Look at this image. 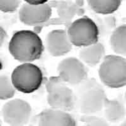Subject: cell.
<instances>
[{"instance_id": "20", "label": "cell", "mask_w": 126, "mask_h": 126, "mask_svg": "<svg viewBox=\"0 0 126 126\" xmlns=\"http://www.w3.org/2000/svg\"><path fill=\"white\" fill-rule=\"evenodd\" d=\"M6 37H7L6 32L0 25V48L3 46Z\"/></svg>"}, {"instance_id": "1", "label": "cell", "mask_w": 126, "mask_h": 126, "mask_svg": "<svg viewBox=\"0 0 126 126\" xmlns=\"http://www.w3.org/2000/svg\"><path fill=\"white\" fill-rule=\"evenodd\" d=\"M44 49V43L40 36L30 30L16 32L8 44L10 54L22 63H33L40 59Z\"/></svg>"}, {"instance_id": "21", "label": "cell", "mask_w": 126, "mask_h": 126, "mask_svg": "<svg viewBox=\"0 0 126 126\" xmlns=\"http://www.w3.org/2000/svg\"><path fill=\"white\" fill-rule=\"evenodd\" d=\"M26 2V3L33 5H39V4H43L47 3L49 0H23Z\"/></svg>"}, {"instance_id": "7", "label": "cell", "mask_w": 126, "mask_h": 126, "mask_svg": "<svg viewBox=\"0 0 126 126\" xmlns=\"http://www.w3.org/2000/svg\"><path fill=\"white\" fill-rule=\"evenodd\" d=\"M57 73L63 81L68 85L76 86L88 78L86 65L77 57H68L59 63Z\"/></svg>"}, {"instance_id": "5", "label": "cell", "mask_w": 126, "mask_h": 126, "mask_svg": "<svg viewBox=\"0 0 126 126\" xmlns=\"http://www.w3.org/2000/svg\"><path fill=\"white\" fill-rule=\"evenodd\" d=\"M11 79L16 90L25 94L37 91L44 80L42 71L32 63H22L16 66L12 72Z\"/></svg>"}, {"instance_id": "8", "label": "cell", "mask_w": 126, "mask_h": 126, "mask_svg": "<svg viewBox=\"0 0 126 126\" xmlns=\"http://www.w3.org/2000/svg\"><path fill=\"white\" fill-rule=\"evenodd\" d=\"M32 109L30 103L20 98L11 99L3 105L2 115L10 126H24L30 120Z\"/></svg>"}, {"instance_id": "15", "label": "cell", "mask_w": 126, "mask_h": 126, "mask_svg": "<svg viewBox=\"0 0 126 126\" xmlns=\"http://www.w3.org/2000/svg\"><path fill=\"white\" fill-rule=\"evenodd\" d=\"M89 6L98 14L107 15L115 12L120 7L122 0H87Z\"/></svg>"}, {"instance_id": "9", "label": "cell", "mask_w": 126, "mask_h": 126, "mask_svg": "<svg viewBox=\"0 0 126 126\" xmlns=\"http://www.w3.org/2000/svg\"><path fill=\"white\" fill-rule=\"evenodd\" d=\"M44 47L50 56L61 57L71 52L73 49V44L66 30L56 29L51 30L46 35Z\"/></svg>"}, {"instance_id": "4", "label": "cell", "mask_w": 126, "mask_h": 126, "mask_svg": "<svg viewBox=\"0 0 126 126\" xmlns=\"http://www.w3.org/2000/svg\"><path fill=\"white\" fill-rule=\"evenodd\" d=\"M46 87L47 101L50 108L68 112L76 108L75 92L59 76L49 78Z\"/></svg>"}, {"instance_id": "6", "label": "cell", "mask_w": 126, "mask_h": 126, "mask_svg": "<svg viewBox=\"0 0 126 126\" xmlns=\"http://www.w3.org/2000/svg\"><path fill=\"white\" fill-rule=\"evenodd\" d=\"M73 46L84 47L99 42L98 29L96 23L88 16H83L73 22L67 30Z\"/></svg>"}, {"instance_id": "23", "label": "cell", "mask_w": 126, "mask_h": 126, "mask_svg": "<svg viewBox=\"0 0 126 126\" xmlns=\"http://www.w3.org/2000/svg\"><path fill=\"white\" fill-rule=\"evenodd\" d=\"M124 99H125V101H126V93L124 94Z\"/></svg>"}, {"instance_id": "24", "label": "cell", "mask_w": 126, "mask_h": 126, "mask_svg": "<svg viewBox=\"0 0 126 126\" xmlns=\"http://www.w3.org/2000/svg\"></svg>"}, {"instance_id": "3", "label": "cell", "mask_w": 126, "mask_h": 126, "mask_svg": "<svg viewBox=\"0 0 126 126\" xmlns=\"http://www.w3.org/2000/svg\"><path fill=\"white\" fill-rule=\"evenodd\" d=\"M103 85L110 88L126 86V59L119 55H107L103 58L98 69Z\"/></svg>"}, {"instance_id": "14", "label": "cell", "mask_w": 126, "mask_h": 126, "mask_svg": "<svg viewBox=\"0 0 126 126\" xmlns=\"http://www.w3.org/2000/svg\"><path fill=\"white\" fill-rule=\"evenodd\" d=\"M110 44L112 50L117 55L126 57V24L115 29L110 37Z\"/></svg>"}, {"instance_id": "13", "label": "cell", "mask_w": 126, "mask_h": 126, "mask_svg": "<svg viewBox=\"0 0 126 126\" xmlns=\"http://www.w3.org/2000/svg\"><path fill=\"white\" fill-rule=\"evenodd\" d=\"M105 56V49L100 42L82 47L79 52V59L86 66L94 67L101 63Z\"/></svg>"}, {"instance_id": "17", "label": "cell", "mask_w": 126, "mask_h": 126, "mask_svg": "<svg viewBox=\"0 0 126 126\" xmlns=\"http://www.w3.org/2000/svg\"><path fill=\"white\" fill-rule=\"evenodd\" d=\"M16 91L11 77L8 75H0V100L12 99L15 96Z\"/></svg>"}, {"instance_id": "12", "label": "cell", "mask_w": 126, "mask_h": 126, "mask_svg": "<svg viewBox=\"0 0 126 126\" xmlns=\"http://www.w3.org/2000/svg\"><path fill=\"white\" fill-rule=\"evenodd\" d=\"M104 118L110 123L116 124L122 122L126 117V103L124 96L119 95L117 97L106 99L103 107Z\"/></svg>"}, {"instance_id": "2", "label": "cell", "mask_w": 126, "mask_h": 126, "mask_svg": "<svg viewBox=\"0 0 126 126\" xmlns=\"http://www.w3.org/2000/svg\"><path fill=\"white\" fill-rule=\"evenodd\" d=\"M76 108L86 115H97L103 110L107 98L103 84L94 78H87L76 86L75 92Z\"/></svg>"}, {"instance_id": "19", "label": "cell", "mask_w": 126, "mask_h": 126, "mask_svg": "<svg viewBox=\"0 0 126 126\" xmlns=\"http://www.w3.org/2000/svg\"><path fill=\"white\" fill-rule=\"evenodd\" d=\"M22 0H0V11L4 13H13L16 11Z\"/></svg>"}, {"instance_id": "18", "label": "cell", "mask_w": 126, "mask_h": 126, "mask_svg": "<svg viewBox=\"0 0 126 126\" xmlns=\"http://www.w3.org/2000/svg\"><path fill=\"white\" fill-rule=\"evenodd\" d=\"M80 120L83 122V126H110V124L104 117L97 115H83Z\"/></svg>"}, {"instance_id": "22", "label": "cell", "mask_w": 126, "mask_h": 126, "mask_svg": "<svg viewBox=\"0 0 126 126\" xmlns=\"http://www.w3.org/2000/svg\"><path fill=\"white\" fill-rule=\"evenodd\" d=\"M120 126H126V119H125L124 120L122 121V124L120 125Z\"/></svg>"}, {"instance_id": "10", "label": "cell", "mask_w": 126, "mask_h": 126, "mask_svg": "<svg viewBox=\"0 0 126 126\" xmlns=\"http://www.w3.org/2000/svg\"><path fill=\"white\" fill-rule=\"evenodd\" d=\"M52 13L51 7L47 3L39 5L25 3L19 10V19L26 25L37 26L47 22Z\"/></svg>"}, {"instance_id": "16", "label": "cell", "mask_w": 126, "mask_h": 126, "mask_svg": "<svg viewBox=\"0 0 126 126\" xmlns=\"http://www.w3.org/2000/svg\"><path fill=\"white\" fill-rule=\"evenodd\" d=\"M98 29L100 38H106L112 35L117 28L116 20L113 16H107L94 21Z\"/></svg>"}, {"instance_id": "11", "label": "cell", "mask_w": 126, "mask_h": 126, "mask_svg": "<svg viewBox=\"0 0 126 126\" xmlns=\"http://www.w3.org/2000/svg\"><path fill=\"white\" fill-rule=\"evenodd\" d=\"M38 126H76V122L68 112L50 108L39 113Z\"/></svg>"}]
</instances>
